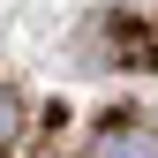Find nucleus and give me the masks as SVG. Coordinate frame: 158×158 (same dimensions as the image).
I'll return each instance as SVG.
<instances>
[{"label": "nucleus", "instance_id": "nucleus-1", "mask_svg": "<svg viewBox=\"0 0 158 158\" xmlns=\"http://www.w3.org/2000/svg\"><path fill=\"white\" fill-rule=\"evenodd\" d=\"M83 158H158V128L151 121H106Z\"/></svg>", "mask_w": 158, "mask_h": 158}, {"label": "nucleus", "instance_id": "nucleus-2", "mask_svg": "<svg viewBox=\"0 0 158 158\" xmlns=\"http://www.w3.org/2000/svg\"><path fill=\"white\" fill-rule=\"evenodd\" d=\"M15 135H23V98H15L8 83H0V158L15 151Z\"/></svg>", "mask_w": 158, "mask_h": 158}]
</instances>
